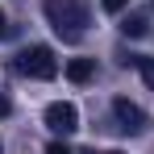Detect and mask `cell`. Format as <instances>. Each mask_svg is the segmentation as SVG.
I'll use <instances>...</instances> for the list:
<instances>
[{
  "label": "cell",
  "instance_id": "1",
  "mask_svg": "<svg viewBox=\"0 0 154 154\" xmlns=\"http://www.w3.org/2000/svg\"><path fill=\"white\" fill-rule=\"evenodd\" d=\"M46 21L63 42H79L88 29V4L83 0H46Z\"/></svg>",
  "mask_w": 154,
  "mask_h": 154
},
{
  "label": "cell",
  "instance_id": "2",
  "mask_svg": "<svg viewBox=\"0 0 154 154\" xmlns=\"http://www.w3.org/2000/svg\"><path fill=\"white\" fill-rule=\"evenodd\" d=\"M13 67H17V75H25V79H54L58 75V58H54L50 46H25L13 58Z\"/></svg>",
  "mask_w": 154,
  "mask_h": 154
},
{
  "label": "cell",
  "instance_id": "3",
  "mask_svg": "<svg viewBox=\"0 0 154 154\" xmlns=\"http://www.w3.org/2000/svg\"><path fill=\"white\" fill-rule=\"evenodd\" d=\"M46 129H50V133H58V137L75 133V129H79V112H75V104L54 100L50 108H46Z\"/></svg>",
  "mask_w": 154,
  "mask_h": 154
},
{
  "label": "cell",
  "instance_id": "4",
  "mask_svg": "<svg viewBox=\"0 0 154 154\" xmlns=\"http://www.w3.org/2000/svg\"><path fill=\"white\" fill-rule=\"evenodd\" d=\"M112 117H117V129H121V133H142V129H146V112H142L137 104H129L125 96L112 100Z\"/></svg>",
  "mask_w": 154,
  "mask_h": 154
},
{
  "label": "cell",
  "instance_id": "5",
  "mask_svg": "<svg viewBox=\"0 0 154 154\" xmlns=\"http://www.w3.org/2000/svg\"><path fill=\"white\" fill-rule=\"evenodd\" d=\"M92 75H96V58H71L67 63V79L71 83H88Z\"/></svg>",
  "mask_w": 154,
  "mask_h": 154
},
{
  "label": "cell",
  "instance_id": "6",
  "mask_svg": "<svg viewBox=\"0 0 154 154\" xmlns=\"http://www.w3.org/2000/svg\"><path fill=\"white\" fill-rule=\"evenodd\" d=\"M121 33H125V38H146V17H142V13L121 17Z\"/></svg>",
  "mask_w": 154,
  "mask_h": 154
},
{
  "label": "cell",
  "instance_id": "7",
  "mask_svg": "<svg viewBox=\"0 0 154 154\" xmlns=\"http://www.w3.org/2000/svg\"><path fill=\"white\" fill-rule=\"evenodd\" d=\"M133 67L142 71V79H146V88H154V58H133Z\"/></svg>",
  "mask_w": 154,
  "mask_h": 154
},
{
  "label": "cell",
  "instance_id": "8",
  "mask_svg": "<svg viewBox=\"0 0 154 154\" xmlns=\"http://www.w3.org/2000/svg\"><path fill=\"white\" fill-rule=\"evenodd\" d=\"M100 4H104V13H121L129 0H100Z\"/></svg>",
  "mask_w": 154,
  "mask_h": 154
},
{
  "label": "cell",
  "instance_id": "9",
  "mask_svg": "<svg viewBox=\"0 0 154 154\" xmlns=\"http://www.w3.org/2000/svg\"><path fill=\"white\" fill-rule=\"evenodd\" d=\"M46 154H71V146H67V142H50V146H46Z\"/></svg>",
  "mask_w": 154,
  "mask_h": 154
},
{
  "label": "cell",
  "instance_id": "10",
  "mask_svg": "<svg viewBox=\"0 0 154 154\" xmlns=\"http://www.w3.org/2000/svg\"><path fill=\"white\" fill-rule=\"evenodd\" d=\"M8 112H13V100H8V96L0 92V117H8Z\"/></svg>",
  "mask_w": 154,
  "mask_h": 154
},
{
  "label": "cell",
  "instance_id": "11",
  "mask_svg": "<svg viewBox=\"0 0 154 154\" xmlns=\"http://www.w3.org/2000/svg\"><path fill=\"white\" fill-rule=\"evenodd\" d=\"M4 33H8V21H4V13H0V38H4Z\"/></svg>",
  "mask_w": 154,
  "mask_h": 154
},
{
  "label": "cell",
  "instance_id": "12",
  "mask_svg": "<svg viewBox=\"0 0 154 154\" xmlns=\"http://www.w3.org/2000/svg\"><path fill=\"white\" fill-rule=\"evenodd\" d=\"M104 154H121V150H104Z\"/></svg>",
  "mask_w": 154,
  "mask_h": 154
}]
</instances>
